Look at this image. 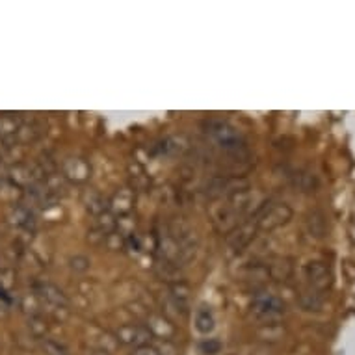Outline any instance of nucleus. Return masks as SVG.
<instances>
[{
	"label": "nucleus",
	"instance_id": "20e7f679",
	"mask_svg": "<svg viewBox=\"0 0 355 355\" xmlns=\"http://www.w3.org/2000/svg\"><path fill=\"white\" fill-rule=\"evenodd\" d=\"M305 277L313 286V291L326 292L333 286V274L326 262L313 261L305 264Z\"/></svg>",
	"mask_w": 355,
	"mask_h": 355
},
{
	"label": "nucleus",
	"instance_id": "9d476101",
	"mask_svg": "<svg viewBox=\"0 0 355 355\" xmlns=\"http://www.w3.org/2000/svg\"><path fill=\"white\" fill-rule=\"evenodd\" d=\"M196 329L203 335L214 331V316L210 313L209 309H199L198 315H196Z\"/></svg>",
	"mask_w": 355,
	"mask_h": 355
},
{
	"label": "nucleus",
	"instance_id": "423d86ee",
	"mask_svg": "<svg viewBox=\"0 0 355 355\" xmlns=\"http://www.w3.org/2000/svg\"><path fill=\"white\" fill-rule=\"evenodd\" d=\"M307 231L311 233V236H315V239H324L327 233V220L324 212L320 210H315V212H311L307 216Z\"/></svg>",
	"mask_w": 355,
	"mask_h": 355
},
{
	"label": "nucleus",
	"instance_id": "f3484780",
	"mask_svg": "<svg viewBox=\"0 0 355 355\" xmlns=\"http://www.w3.org/2000/svg\"><path fill=\"white\" fill-rule=\"evenodd\" d=\"M201 348H203V352L207 355L220 354V343H218V340H214V338H209V340H207V343H205Z\"/></svg>",
	"mask_w": 355,
	"mask_h": 355
},
{
	"label": "nucleus",
	"instance_id": "1a4fd4ad",
	"mask_svg": "<svg viewBox=\"0 0 355 355\" xmlns=\"http://www.w3.org/2000/svg\"><path fill=\"white\" fill-rule=\"evenodd\" d=\"M40 296L54 309H65L67 307V297L64 296V292L56 288L54 285H43L40 288Z\"/></svg>",
	"mask_w": 355,
	"mask_h": 355
},
{
	"label": "nucleus",
	"instance_id": "f8f14e48",
	"mask_svg": "<svg viewBox=\"0 0 355 355\" xmlns=\"http://www.w3.org/2000/svg\"><path fill=\"white\" fill-rule=\"evenodd\" d=\"M266 270H268V275H272L277 281H285L292 275V266L285 261L272 262L270 266H266Z\"/></svg>",
	"mask_w": 355,
	"mask_h": 355
},
{
	"label": "nucleus",
	"instance_id": "0eeeda50",
	"mask_svg": "<svg viewBox=\"0 0 355 355\" xmlns=\"http://www.w3.org/2000/svg\"><path fill=\"white\" fill-rule=\"evenodd\" d=\"M65 177H69L73 181H86L87 175H89V168H87V164L80 158H69L64 166Z\"/></svg>",
	"mask_w": 355,
	"mask_h": 355
},
{
	"label": "nucleus",
	"instance_id": "6e6552de",
	"mask_svg": "<svg viewBox=\"0 0 355 355\" xmlns=\"http://www.w3.org/2000/svg\"><path fill=\"white\" fill-rule=\"evenodd\" d=\"M257 233V223H244L233 231V234H229V244H233L234 248H242L250 242Z\"/></svg>",
	"mask_w": 355,
	"mask_h": 355
},
{
	"label": "nucleus",
	"instance_id": "2eb2a0df",
	"mask_svg": "<svg viewBox=\"0 0 355 355\" xmlns=\"http://www.w3.org/2000/svg\"><path fill=\"white\" fill-rule=\"evenodd\" d=\"M322 303H324V297H322L316 291L307 292V294H303L302 296V305L307 309V311H320Z\"/></svg>",
	"mask_w": 355,
	"mask_h": 355
},
{
	"label": "nucleus",
	"instance_id": "f257e3e1",
	"mask_svg": "<svg viewBox=\"0 0 355 355\" xmlns=\"http://www.w3.org/2000/svg\"><path fill=\"white\" fill-rule=\"evenodd\" d=\"M253 313L264 324H274V320L285 315V303L277 296L262 294V296H257L253 302Z\"/></svg>",
	"mask_w": 355,
	"mask_h": 355
},
{
	"label": "nucleus",
	"instance_id": "a211bd4d",
	"mask_svg": "<svg viewBox=\"0 0 355 355\" xmlns=\"http://www.w3.org/2000/svg\"><path fill=\"white\" fill-rule=\"evenodd\" d=\"M132 355H162L160 354V349L155 348V346H141V348H136L135 349V354Z\"/></svg>",
	"mask_w": 355,
	"mask_h": 355
},
{
	"label": "nucleus",
	"instance_id": "4468645a",
	"mask_svg": "<svg viewBox=\"0 0 355 355\" xmlns=\"http://www.w3.org/2000/svg\"><path fill=\"white\" fill-rule=\"evenodd\" d=\"M110 205L114 209H119V212H128L132 207V193L130 190H119L116 193V198L112 199Z\"/></svg>",
	"mask_w": 355,
	"mask_h": 355
},
{
	"label": "nucleus",
	"instance_id": "f03ea898",
	"mask_svg": "<svg viewBox=\"0 0 355 355\" xmlns=\"http://www.w3.org/2000/svg\"><path fill=\"white\" fill-rule=\"evenodd\" d=\"M116 340L117 344L136 349L141 348V346H149L153 335L147 329L146 324H125L116 331Z\"/></svg>",
	"mask_w": 355,
	"mask_h": 355
},
{
	"label": "nucleus",
	"instance_id": "39448f33",
	"mask_svg": "<svg viewBox=\"0 0 355 355\" xmlns=\"http://www.w3.org/2000/svg\"><path fill=\"white\" fill-rule=\"evenodd\" d=\"M146 326H147V329L151 331L153 337L162 338V340H171V338L175 337V333H177V329H175L173 324H171L168 318H164V316H160V315L149 316V318H147Z\"/></svg>",
	"mask_w": 355,
	"mask_h": 355
},
{
	"label": "nucleus",
	"instance_id": "dca6fc26",
	"mask_svg": "<svg viewBox=\"0 0 355 355\" xmlns=\"http://www.w3.org/2000/svg\"><path fill=\"white\" fill-rule=\"evenodd\" d=\"M28 327H30V333L34 335L35 338H47V324L43 322V318L37 315H34L32 318L28 320Z\"/></svg>",
	"mask_w": 355,
	"mask_h": 355
},
{
	"label": "nucleus",
	"instance_id": "9b49d317",
	"mask_svg": "<svg viewBox=\"0 0 355 355\" xmlns=\"http://www.w3.org/2000/svg\"><path fill=\"white\" fill-rule=\"evenodd\" d=\"M13 223L21 229H32L35 223V218L32 214V210L28 207H19L15 212H13Z\"/></svg>",
	"mask_w": 355,
	"mask_h": 355
},
{
	"label": "nucleus",
	"instance_id": "ddd939ff",
	"mask_svg": "<svg viewBox=\"0 0 355 355\" xmlns=\"http://www.w3.org/2000/svg\"><path fill=\"white\" fill-rule=\"evenodd\" d=\"M41 349H43V355H69L67 346L64 343L54 340V338H43Z\"/></svg>",
	"mask_w": 355,
	"mask_h": 355
},
{
	"label": "nucleus",
	"instance_id": "7ed1b4c3",
	"mask_svg": "<svg viewBox=\"0 0 355 355\" xmlns=\"http://www.w3.org/2000/svg\"><path fill=\"white\" fill-rule=\"evenodd\" d=\"M292 218V209L286 203H277L274 207L264 205L262 212H259V220H257V227L264 229V231H272L281 225H285L286 221Z\"/></svg>",
	"mask_w": 355,
	"mask_h": 355
}]
</instances>
